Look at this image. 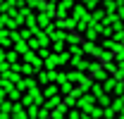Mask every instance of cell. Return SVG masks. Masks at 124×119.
Segmentation results:
<instances>
[{"label": "cell", "instance_id": "cell-1", "mask_svg": "<svg viewBox=\"0 0 124 119\" xmlns=\"http://www.w3.org/2000/svg\"><path fill=\"white\" fill-rule=\"evenodd\" d=\"M79 105H81L84 110H88V107L93 105V98H91V95H84V98H81V103H79Z\"/></svg>", "mask_w": 124, "mask_h": 119}, {"label": "cell", "instance_id": "cell-2", "mask_svg": "<svg viewBox=\"0 0 124 119\" xmlns=\"http://www.w3.org/2000/svg\"><path fill=\"white\" fill-rule=\"evenodd\" d=\"M115 90H117V95H122V90H124V83H117V86H115Z\"/></svg>", "mask_w": 124, "mask_h": 119}, {"label": "cell", "instance_id": "cell-3", "mask_svg": "<svg viewBox=\"0 0 124 119\" xmlns=\"http://www.w3.org/2000/svg\"><path fill=\"white\" fill-rule=\"evenodd\" d=\"M0 98H2V86H0Z\"/></svg>", "mask_w": 124, "mask_h": 119}]
</instances>
